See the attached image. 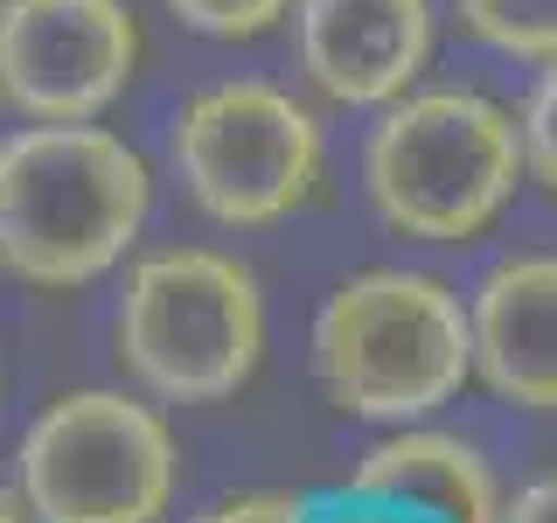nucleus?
I'll return each mask as SVG.
<instances>
[{"instance_id":"obj_14","label":"nucleus","mask_w":557,"mask_h":523,"mask_svg":"<svg viewBox=\"0 0 557 523\" xmlns=\"http://www.w3.org/2000/svg\"><path fill=\"white\" fill-rule=\"evenodd\" d=\"M196 523H321L307 510L300 496H272V488H258V496H231V502H209Z\"/></svg>"},{"instance_id":"obj_7","label":"nucleus","mask_w":557,"mask_h":523,"mask_svg":"<svg viewBox=\"0 0 557 523\" xmlns=\"http://www.w3.org/2000/svg\"><path fill=\"white\" fill-rule=\"evenodd\" d=\"M139 28L119 0H8L0 92L22 119L84 126L133 84Z\"/></svg>"},{"instance_id":"obj_2","label":"nucleus","mask_w":557,"mask_h":523,"mask_svg":"<svg viewBox=\"0 0 557 523\" xmlns=\"http://www.w3.org/2000/svg\"><path fill=\"white\" fill-rule=\"evenodd\" d=\"M313 377L335 412L411 426L474 377V314L425 272H356L313 314Z\"/></svg>"},{"instance_id":"obj_11","label":"nucleus","mask_w":557,"mask_h":523,"mask_svg":"<svg viewBox=\"0 0 557 523\" xmlns=\"http://www.w3.org/2000/svg\"><path fill=\"white\" fill-rule=\"evenodd\" d=\"M453 14L502 57L557 63V0H453Z\"/></svg>"},{"instance_id":"obj_16","label":"nucleus","mask_w":557,"mask_h":523,"mask_svg":"<svg viewBox=\"0 0 557 523\" xmlns=\"http://www.w3.org/2000/svg\"><path fill=\"white\" fill-rule=\"evenodd\" d=\"M502 523H557V475L516 488V496L502 502Z\"/></svg>"},{"instance_id":"obj_15","label":"nucleus","mask_w":557,"mask_h":523,"mask_svg":"<svg viewBox=\"0 0 557 523\" xmlns=\"http://www.w3.org/2000/svg\"><path fill=\"white\" fill-rule=\"evenodd\" d=\"M321 523H432L425 510H411V502H391V496H356L348 488L342 502H327Z\"/></svg>"},{"instance_id":"obj_1","label":"nucleus","mask_w":557,"mask_h":523,"mask_svg":"<svg viewBox=\"0 0 557 523\" xmlns=\"http://www.w3.org/2000/svg\"><path fill=\"white\" fill-rule=\"evenodd\" d=\"M153 203L147 161L104 126H42L0 147V258L22 287L112 272Z\"/></svg>"},{"instance_id":"obj_8","label":"nucleus","mask_w":557,"mask_h":523,"mask_svg":"<svg viewBox=\"0 0 557 523\" xmlns=\"http://www.w3.org/2000/svg\"><path fill=\"white\" fill-rule=\"evenodd\" d=\"M300 70L335 105H397L432 57V0H300Z\"/></svg>"},{"instance_id":"obj_10","label":"nucleus","mask_w":557,"mask_h":523,"mask_svg":"<svg viewBox=\"0 0 557 523\" xmlns=\"http://www.w3.org/2000/svg\"><path fill=\"white\" fill-rule=\"evenodd\" d=\"M356 496H391L425 510L432 523H502V496L487 461L453 433H391L362 453L356 467Z\"/></svg>"},{"instance_id":"obj_6","label":"nucleus","mask_w":557,"mask_h":523,"mask_svg":"<svg viewBox=\"0 0 557 523\" xmlns=\"http://www.w3.org/2000/svg\"><path fill=\"white\" fill-rule=\"evenodd\" d=\"M174 168L216 223H278L321 182V126L272 84H216L174 119Z\"/></svg>"},{"instance_id":"obj_4","label":"nucleus","mask_w":557,"mask_h":523,"mask_svg":"<svg viewBox=\"0 0 557 523\" xmlns=\"http://www.w3.org/2000/svg\"><path fill=\"white\" fill-rule=\"evenodd\" d=\"M265 301L258 279L223 252L174 244L139 258L119 293V363L168 405H216L258 370Z\"/></svg>"},{"instance_id":"obj_9","label":"nucleus","mask_w":557,"mask_h":523,"mask_svg":"<svg viewBox=\"0 0 557 523\" xmlns=\"http://www.w3.org/2000/svg\"><path fill=\"white\" fill-rule=\"evenodd\" d=\"M474 370L516 412H557V258H509L474 287Z\"/></svg>"},{"instance_id":"obj_3","label":"nucleus","mask_w":557,"mask_h":523,"mask_svg":"<svg viewBox=\"0 0 557 523\" xmlns=\"http://www.w3.org/2000/svg\"><path fill=\"white\" fill-rule=\"evenodd\" d=\"M522 168V126L481 92H418L370 126L362 182L397 238L460 244L502 217Z\"/></svg>"},{"instance_id":"obj_12","label":"nucleus","mask_w":557,"mask_h":523,"mask_svg":"<svg viewBox=\"0 0 557 523\" xmlns=\"http://www.w3.org/2000/svg\"><path fill=\"white\" fill-rule=\"evenodd\" d=\"M293 8H300V0H168V14H182V22L202 28V35H258Z\"/></svg>"},{"instance_id":"obj_5","label":"nucleus","mask_w":557,"mask_h":523,"mask_svg":"<svg viewBox=\"0 0 557 523\" xmlns=\"http://www.w3.org/2000/svg\"><path fill=\"white\" fill-rule=\"evenodd\" d=\"M14 488L35 523H161L174 502V440L126 391H70L22 433Z\"/></svg>"},{"instance_id":"obj_13","label":"nucleus","mask_w":557,"mask_h":523,"mask_svg":"<svg viewBox=\"0 0 557 523\" xmlns=\"http://www.w3.org/2000/svg\"><path fill=\"white\" fill-rule=\"evenodd\" d=\"M522 154H530V174L557 196V63L536 77L530 105H522Z\"/></svg>"},{"instance_id":"obj_17","label":"nucleus","mask_w":557,"mask_h":523,"mask_svg":"<svg viewBox=\"0 0 557 523\" xmlns=\"http://www.w3.org/2000/svg\"><path fill=\"white\" fill-rule=\"evenodd\" d=\"M0 523H35V510H28L22 488H8V496H0Z\"/></svg>"}]
</instances>
